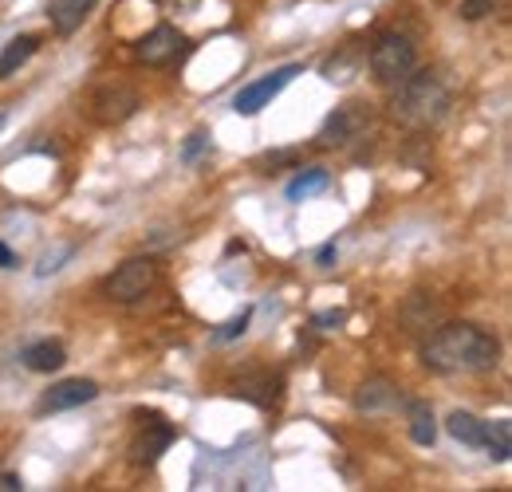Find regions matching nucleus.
I'll list each match as a JSON object with an SVG mask.
<instances>
[{
  "instance_id": "4468645a",
  "label": "nucleus",
  "mask_w": 512,
  "mask_h": 492,
  "mask_svg": "<svg viewBox=\"0 0 512 492\" xmlns=\"http://www.w3.org/2000/svg\"><path fill=\"white\" fill-rule=\"evenodd\" d=\"M95 4H99V0H52L48 20H52V28H56L60 36H71V32L83 28V20L91 16Z\"/></svg>"
},
{
  "instance_id": "c85d7f7f",
  "label": "nucleus",
  "mask_w": 512,
  "mask_h": 492,
  "mask_svg": "<svg viewBox=\"0 0 512 492\" xmlns=\"http://www.w3.org/2000/svg\"><path fill=\"white\" fill-rule=\"evenodd\" d=\"M0 477H4V465H0Z\"/></svg>"
},
{
  "instance_id": "dca6fc26",
  "label": "nucleus",
  "mask_w": 512,
  "mask_h": 492,
  "mask_svg": "<svg viewBox=\"0 0 512 492\" xmlns=\"http://www.w3.org/2000/svg\"><path fill=\"white\" fill-rule=\"evenodd\" d=\"M446 430L453 441H461L469 449H481L485 445V422L477 414H469V410H453L446 418Z\"/></svg>"
},
{
  "instance_id": "412c9836",
  "label": "nucleus",
  "mask_w": 512,
  "mask_h": 492,
  "mask_svg": "<svg viewBox=\"0 0 512 492\" xmlns=\"http://www.w3.org/2000/svg\"><path fill=\"white\" fill-rule=\"evenodd\" d=\"M249 319H253V311H241V315H233L229 323H221V331L213 335V343H229V339L245 335V331H249Z\"/></svg>"
},
{
  "instance_id": "7ed1b4c3",
  "label": "nucleus",
  "mask_w": 512,
  "mask_h": 492,
  "mask_svg": "<svg viewBox=\"0 0 512 492\" xmlns=\"http://www.w3.org/2000/svg\"><path fill=\"white\" fill-rule=\"evenodd\" d=\"M367 63H371V71H375V79H379L383 87H394V83H402V79L414 71L418 56H414V44H410L406 36L383 32V36L371 44Z\"/></svg>"
},
{
  "instance_id": "a211bd4d",
  "label": "nucleus",
  "mask_w": 512,
  "mask_h": 492,
  "mask_svg": "<svg viewBox=\"0 0 512 492\" xmlns=\"http://www.w3.org/2000/svg\"><path fill=\"white\" fill-rule=\"evenodd\" d=\"M359 63H363V52L347 44V48H339V56H331L323 63V79L327 83H351L359 75Z\"/></svg>"
},
{
  "instance_id": "6ab92c4d",
  "label": "nucleus",
  "mask_w": 512,
  "mask_h": 492,
  "mask_svg": "<svg viewBox=\"0 0 512 492\" xmlns=\"http://www.w3.org/2000/svg\"><path fill=\"white\" fill-rule=\"evenodd\" d=\"M481 449H489V457L493 461H509L512 457V422L509 418H497V422H485V445Z\"/></svg>"
},
{
  "instance_id": "bb28decb",
  "label": "nucleus",
  "mask_w": 512,
  "mask_h": 492,
  "mask_svg": "<svg viewBox=\"0 0 512 492\" xmlns=\"http://www.w3.org/2000/svg\"><path fill=\"white\" fill-rule=\"evenodd\" d=\"M0 268H16V252L0 241Z\"/></svg>"
},
{
  "instance_id": "9d476101",
  "label": "nucleus",
  "mask_w": 512,
  "mask_h": 492,
  "mask_svg": "<svg viewBox=\"0 0 512 492\" xmlns=\"http://www.w3.org/2000/svg\"><path fill=\"white\" fill-rule=\"evenodd\" d=\"M99 398V386L91 382V378H64V382H56L44 398H40V414H60V410H75V406H87V402H95Z\"/></svg>"
},
{
  "instance_id": "393cba45",
  "label": "nucleus",
  "mask_w": 512,
  "mask_h": 492,
  "mask_svg": "<svg viewBox=\"0 0 512 492\" xmlns=\"http://www.w3.org/2000/svg\"><path fill=\"white\" fill-rule=\"evenodd\" d=\"M205 146H209V134H190V142H186V150H182V162H193Z\"/></svg>"
},
{
  "instance_id": "39448f33",
  "label": "nucleus",
  "mask_w": 512,
  "mask_h": 492,
  "mask_svg": "<svg viewBox=\"0 0 512 492\" xmlns=\"http://www.w3.org/2000/svg\"><path fill=\"white\" fill-rule=\"evenodd\" d=\"M300 71H304L300 63H284V67H276L272 75H264V79H256V83H249V87H241L237 99H233V111H237V115H260V111H264V107H268V103H272V99H276Z\"/></svg>"
},
{
  "instance_id": "423d86ee",
  "label": "nucleus",
  "mask_w": 512,
  "mask_h": 492,
  "mask_svg": "<svg viewBox=\"0 0 512 492\" xmlns=\"http://www.w3.org/2000/svg\"><path fill=\"white\" fill-rule=\"evenodd\" d=\"M138 107H142V99H138V91L130 83H107V87H99L91 95V119L99 126L127 123Z\"/></svg>"
},
{
  "instance_id": "ddd939ff",
  "label": "nucleus",
  "mask_w": 512,
  "mask_h": 492,
  "mask_svg": "<svg viewBox=\"0 0 512 492\" xmlns=\"http://www.w3.org/2000/svg\"><path fill=\"white\" fill-rule=\"evenodd\" d=\"M20 363L28 370H36V374H52V370H60L67 363V351L64 343H56V339H40V343H28L20 351Z\"/></svg>"
},
{
  "instance_id": "20e7f679",
  "label": "nucleus",
  "mask_w": 512,
  "mask_h": 492,
  "mask_svg": "<svg viewBox=\"0 0 512 492\" xmlns=\"http://www.w3.org/2000/svg\"><path fill=\"white\" fill-rule=\"evenodd\" d=\"M158 284V264L150 256H134L127 264H119L107 280H103V296L115 304H134L142 300L150 288Z\"/></svg>"
},
{
  "instance_id": "f257e3e1",
  "label": "nucleus",
  "mask_w": 512,
  "mask_h": 492,
  "mask_svg": "<svg viewBox=\"0 0 512 492\" xmlns=\"http://www.w3.org/2000/svg\"><path fill=\"white\" fill-rule=\"evenodd\" d=\"M501 359V343L477 323H446L422 343V363L438 374H481Z\"/></svg>"
},
{
  "instance_id": "cd10ccee",
  "label": "nucleus",
  "mask_w": 512,
  "mask_h": 492,
  "mask_svg": "<svg viewBox=\"0 0 512 492\" xmlns=\"http://www.w3.org/2000/svg\"><path fill=\"white\" fill-rule=\"evenodd\" d=\"M4 126H8V119H4V115H0V130H4Z\"/></svg>"
},
{
  "instance_id": "f8f14e48",
  "label": "nucleus",
  "mask_w": 512,
  "mask_h": 492,
  "mask_svg": "<svg viewBox=\"0 0 512 492\" xmlns=\"http://www.w3.org/2000/svg\"><path fill=\"white\" fill-rule=\"evenodd\" d=\"M402 398H398V386L390 382V378H367L363 386H359V394H355V410L359 414H386V410H394Z\"/></svg>"
},
{
  "instance_id": "4be33fe9",
  "label": "nucleus",
  "mask_w": 512,
  "mask_h": 492,
  "mask_svg": "<svg viewBox=\"0 0 512 492\" xmlns=\"http://www.w3.org/2000/svg\"><path fill=\"white\" fill-rule=\"evenodd\" d=\"M71 252H75L71 245H60L56 252H44V256H40V264H36V276H52V272H60Z\"/></svg>"
},
{
  "instance_id": "9b49d317",
  "label": "nucleus",
  "mask_w": 512,
  "mask_h": 492,
  "mask_svg": "<svg viewBox=\"0 0 512 492\" xmlns=\"http://www.w3.org/2000/svg\"><path fill=\"white\" fill-rule=\"evenodd\" d=\"M280 386H284V378H280V374L260 370V374H245V378H237V382H233V394H237V398H245V402H253V406H260V410H268V406H276V402H280Z\"/></svg>"
},
{
  "instance_id": "f03ea898",
  "label": "nucleus",
  "mask_w": 512,
  "mask_h": 492,
  "mask_svg": "<svg viewBox=\"0 0 512 492\" xmlns=\"http://www.w3.org/2000/svg\"><path fill=\"white\" fill-rule=\"evenodd\" d=\"M449 87L438 71H410L402 83H394L390 99V119L406 130H430L446 119Z\"/></svg>"
},
{
  "instance_id": "b1692460",
  "label": "nucleus",
  "mask_w": 512,
  "mask_h": 492,
  "mask_svg": "<svg viewBox=\"0 0 512 492\" xmlns=\"http://www.w3.org/2000/svg\"><path fill=\"white\" fill-rule=\"evenodd\" d=\"M343 319H347V311H323V315L312 319V327H316V331H331V327H339Z\"/></svg>"
},
{
  "instance_id": "a878e982",
  "label": "nucleus",
  "mask_w": 512,
  "mask_h": 492,
  "mask_svg": "<svg viewBox=\"0 0 512 492\" xmlns=\"http://www.w3.org/2000/svg\"><path fill=\"white\" fill-rule=\"evenodd\" d=\"M316 264H320V268H335V245H323L320 252H316Z\"/></svg>"
},
{
  "instance_id": "2eb2a0df",
  "label": "nucleus",
  "mask_w": 512,
  "mask_h": 492,
  "mask_svg": "<svg viewBox=\"0 0 512 492\" xmlns=\"http://www.w3.org/2000/svg\"><path fill=\"white\" fill-rule=\"evenodd\" d=\"M36 52H40V36H12V40L4 44V52H0V79L16 75Z\"/></svg>"
},
{
  "instance_id": "5701e85b",
  "label": "nucleus",
  "mask_w": 512,
  "mask_h": 492,
  "mask_svg": "<svg viewBox=\"0 0 512 492\" xmlns=\"http://www.w3.org/2000/svg\"><path fill=\"white\" fill-rule=\"evenodd\" d=\"M497 8V0H461V20H485Z\"/></svg>"
},
{
  "instance_id": "1a4fd4ad",
  "label": "nucleus",
  "mask_w": 512,
  "mask_h": 492,
  "mask_svg": "<svg viewBox=\"0 0 512 492\" xmlns=\"http://www.w3.org/2000/svg\"><path fill=\"white\" fill-rule=\"evenodd\" d=\"M182 48H186L182 32L170 28V24H158L154 32H146V36L138 40L134 56H138V63H146V67H170V63L182 56Z\"/></svg>"
},
{
  "instance_id": "0eeeda50",
  "label": "nucleus",
  "mask_w": 512,
  "mask_h": 492,
  "mask_svg": "<svg viewBox=\"0 0 512 492\" xmlns=\"http://www.w3.org/2000/svg\"><path fill=\"white\" fill-rule=\"evenodd\" d=\"M174 437H178V430L162 414H138V433H134V445H130L134 465H154L174 445Z\"/></svg>"
},
{
  "instance_id": "aec40b11",
  "label": "nucleus",
  "mask_w": 512,
  "mask_h": 492,
  "mask_svg": "<svg viewBox=\"0 0 512 492\" xmlns=\"http://www.w3.org/2000/svg\"><path fill=\"white\" fill-rule=\"evenodd\" d=\"M323 189H327V170H304L288 182V201H308Z\"/></svg>"
},
{
  "instance_id": "6e6552de",
  "label": "nucleus",
  "mask_w": 512,
  "mask_h": 492,
  "mask_svg": "<svg viewBox=\"0 0 512 492\" xmlns=\"http://www.w3.org/2000/svg\"><path fill=\"white\" fill-rule=\"evenodd\" d=\"M371 126V115L363 103H347V107H335L327 115V123L320 130V146H351L355 138H363V130Z\"/></svg>"
},
{
  "instance_id": "f3484780",
  "label": "nucleus",
  "mask_w": 512,
  "mask_h": 492,
  "mask_svg": "<svg viewBox=\"0 0 512 492\" xmlns=\"http://www.w3.org/2000/svg\"><path fill=\"white\" fill-rule=\"evenodd\" d=\"M406 418H410V437H414V445L430 449V445L438 441V418H434V410H430L426 402H406Z\"/></svg>"
}]
</instances>
